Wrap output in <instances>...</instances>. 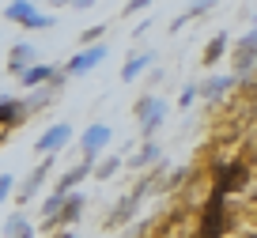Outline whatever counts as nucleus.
<instances>
[{"mask_svg":"<svg viewBox=\"0 0 257 238\" xmlns=\"http://www.w3.org/2000/svg\"><path fill=\"white\" fill-rule=\"evenodd\" d=\"M4 16H8L12 23H19V27H31V31H46V27H53V16L34 12L31 0H12L8 8H4Z\"/></svg>","mask_w":257,"mask_h":238,"instance_id":"1","label":"nucleus"},{"mask_svg":"<svg viewBox=\"0 0 257 238\" xmlns=\"http://www.w3.org/2000/svg\"><path fill=\"white\" fill-rule=\"evenodd\" d=\"M137 117L140 125H144V133H155V129L163 125V117H167V102H163L159 95H148L137 102Z\"/></svg>","mask_w":257,"mask_h":238,"instance_id":"2","label":"nucleus"},{"mask_svg":"<svg viewBox=\"0 0 257 238\" xmlns=\"http://www.w3.org/2000/svg\"><path fill=\"white\" fill-rule=\"evenodd\" d=\"M102 61H106V46H87V49H80L72 61L64 64V72H68V76H87V72L98 68Z\"/></svg>","mask_w":257,"mask_h":238,"instance_id":"3","label":"nucleus"},{"mask_svg":"<svg viewBox=\"0 0 257 238\" xmlns=\"http://www.w3.org/2000/svg\"><path fill=\"white\" fill-rule=\"evenodd\" d=\"M23 121H27V106L16 102V98H4V102H0V140H4L16 125H23Z\"/></svg>","mask_w":257,"mask_h":238,"instance_id":"4","label":"nucleus"},{"mask_svg":"<svg viewBox=\"0 0 257 238\" xmlns=\"http://www.w3.org/2000/svg\"><path fill=\"white\" fill-rule=\"evenodd\" d=\"M68 140H72V125H53V129H46V133L38 136V151L42 155H53V151H61Z\"/></svg>","mask_w":257,"mask_h":238,"instance_id":"5","label":"nucleus"},{"mask_svg":"<svg viewBox=\"0 0 257 238\" xmlns=\"http://www.w3.org/2000/svg\"><path fill=\"white\" fill-rule=\"evenodd\" d=\"M34 61H38V49H34L31 42H16V46H12V57H8V68L16 72V76H23L27 68H34Z\"/></svg>","mask_w":257,"mask_h":238,"instance_id":"6","label":"nucleus"},{"mask_svg":"<svg viewBox=\"0 0 257 238\" xmlns=\"http://www.w3.org/2000/svg\"><path fill=\"white\" fill-rule=\"evenodd\" d=\"M106 144H110V129H106V125H91L87 133L80 136V148H83V155H87V163L106 148Z\"/></svg>","mask_w":257,"mask_h":238,"instance_id":"7","label":"nucleus"},{"mask_svg":"<svg viewBox=\"0 0 257 238\" xmlns=\"http://www.w3.org/2000/svg\"><path fill=\"white\" fill-rule=\"evenodd\" d=\"M253 57H257V31H253V34H246V38L238 42V53H234V68L246 72L249 64H253Z\"/></svg>","mask_w":257,"mask_h":238,"instance_id":"8","label":"nucleus"},{"mask_svg":"<svg viewBox=\"0 0 257 238\" xmlns=\"http://www.w3.org/2000/svg\"><path fill=\"white\" fill-rule=\"evenodd\" d=\"M19 83H23V87H38V83H57V72L49 68V64H34V68H27L23 76H19Z\"/></svg>","mask_w":257,"mask_h":238,"instance_id":"9","label":"nucleus"},{"mask_svg":"<svg viewBox=\"0 0 257 238\" xmlns=\"http://www.w3.org/2000/svg\"><path fill=\"white\" fill-rule=\"evenodd\" d=\"M155 61V57L152 53H140V57H128V61H125V68H121V79H125V83H133V79H137L140 76V72H144L148 68V64H152Z\"/></svg>","mask_w":257,"mask_h":238,"instance_id":"10","label":"nucleus"},{"mask_svg":"<svg viewBox=\"0 0 257 238\" xmlns=\"http://www.w3.org/2000/svg\"><path fill=\"white\" fill-rule=\"evenodd\" d=\"M242 182H246V170H242V167H227V170H219V193L238 189Z\"/></svg>","mask_w":257,"mask_h":238,"instance_id":"11","label":"nucleus"},{"mask_svg":"<svg viewBox=\"0 0 257 238\" xmlns=\"http://www.w3.org/2000/svg\"><path fill=\"white\" fill-rule=\"evenodd\" d=\"M87 174H91V163H83V167L68 170V174H64V182L57 185V193H64V197H72V185H80V182H83Z\"/></svg>","mask_w":257,"mask_h":238,"instance_id":"12","label":"nucleus"},{"mask_svg":"<svg viewBox=\"0 0 257 238\" xmlns=\"http://www.w3.org/2000/svg\"><path fill=\"white\" fill-rule=\"evenodd\" d=\"M223 49H227V31H219L216 38L204 46V64H216L219 57H223Z\"/></svg>","mask_w":257,"mask_h":238,"instance_id":"13","label":"nucleus"},{"mask_svg":"<svg viewBox=\"0 0 257 238\" xmlns=\"http://www.w3.org/2000/svg\"><path fill=\"white\" fill-rule=\"evenodd\" d=\"M4 234H8V238H34V230L31 227H27V219H23V215H12V219L8 223H4Z\"/></svg>","mask_w":257,"mask_h":238,"instance_id":"14","label":"nucleus"},{"mask_svg":"<svg viewBox=\"0 0 257 238\" xmlns=\"http://www.w3.org/2000/svg\"><path fill=\"white\" fill-rule=\"evenodd\" d=\"M80 208H83V197H80V193H72V197L64 200V208H61V215H57V219H53V223H72V219H76V215H80Z\"/></svg>","mask_w":257,"mask_h":238,"instance_id":"15","label":"nucleus"},{"mask_svg":"<svg viewBox=\"0 0 257 238\" xmlns=\"http://www.w3.org/2000/svg\"><path fill=\"white\" fill-rule=\"evenodd\" d=\"M231 83H234V76H216V79H208V83H204L201 95H204V98H219L227 87H231Z\"/></svg>","mask_w":257,"mask_h":238,"instance_id":"16","label":"nucleus"},{"mask_svg":"<svg viewBox=\"0 0 257 238\" xmlns=\"http://www.w3.org/2000/svg\"><path fill=\"white\" fill-rule=\"evenodd\" d=\"M46 174H49V163H42V167H38V170L31 174V182L23 185V200H31V197H34V189L42 185V178H46Z\"/></svg>","mask_w":257,"mask_h":238,"instance_id":"17","label":"nucleus"},{"mask_svg":"<svg viewBox=\"0 0 257 238\" xmlns=\"http://www.w3.org/2000/svg\"><path fill=\"white\" fill-rule=\"evenodd\" d=\"M152 159H159V144H144V151L133 155V167H148Z\"/></svg>","mask_w":257,"mask_h":238,"instance_id":"18","label":"nucleus"},{"mask_svg":"<svg viewBox=\"0 0 257 238\" xmlns=\"http://www.w3.org/2000/svg\"><path fill=\"white\" fill-rule=\"evenodd\" d=\"M219 0H193V8H189V16H204L208 8H216Z\"/></svg>","mask_w":257,"mask_h":238,"instance_id":"19","label":"nucleus"},{"mask_svg":"<svg viewBox=\"0 0 257 238\" xmlns=\"http://www.w3.org/2000/svg\"><path fill=\"white\" fill-rule=\"evenodd\" d=\"M12 185H16V178H12V174H0V204H4V200H8Z\"/></svg>","mask_w":257,"mask_h":238,"instance_id":"20","label":"nucleus"},{"mask_svg":"<svg viewBox=\"0 0 257 238\" xmlns=\"http://www.w3.org/2000/svg\"><path fill=\"white\" fill-rule=\"evenodd\" d=\"M113 170H117V159H106L102 167H98V170H95V178H98V182H102V178H110V174H113Z\"/></svg>","mask_w":257,"mask_h":238,"instance_id":"21","label":"nucleus"},{"mask_svg":"<svg viewBox=\"0 0 257 238\" xmlns=\"http://www.w3.org/2000/svg\"><path fill=\"white\" fill-rule=\"evenodd\" d=\"M197 95H201V87H185L182 91V106H193V98H197Z\"/></svg>","mask_w":257,"mask_h":238,"instance_id":"22","label":"nucleus"},{"mask_svg":"<svg viewBox=\"0 0 257 238\" xmlns=\"http://www.w3.org/2000/svg\"><path fill=\"white\" fill-rule=\"evenodd\" d=\"M148 4H152V0H128V4H125V12H128V16H133V12H144Z\"/></svg>","mask_w":257,"mask_h":238,"instance_id":"23","label":"nucleus"},{"mask_svg":"<svg viewBox=\"0 0 257 238\" xmlns=\"http://www.w3.org/2000/svg\"><path fill=\"white\" fill-rule=\"evenodd\" d=\"M91 4H95V0H72V8H76V12H83V8H91Z\"/></svg>","mask_w":257,"mask_h":238,"instance_id":"24","label":"nucleus"},{"mask_svg":"<svg viewBox=\"0 0 257 238\" xmlns=\"http://www.w3.org/2000/svg\"><path fill=\"white\" fill-rule=\"evenodd\" d=\"M57 238H76V234H72V230H64V234H57Z\"/></svg>","mask_w":257,"mask_h":238,"instance_id":"25","label":"nucleus"},{"mask_svg":"<svg viewBox=\"0 0 257 238\" xmlns=\"http://www.w3.org/2000/svg\"><path fill=\"white\" fill-rule=\"evenodd\" d=\"M53 4H72V0H53Z\"/></svg>","mask_w":257,"mask_h":238,"instance_id":"26","label":"nucleus"},{"mask_svg":"<svg viewBox=\"0 0 257 238\" xmlns=\"http://www.w3.org/2000/svg\"><path fill=\"white\" fill-rule=\"evenodd\" d=\"M253 27H257V19H253Z\"/></svg>","mask_w":257,"mask_h":238,"instance_id":"27","label":"nucleus"}]
</instances>
